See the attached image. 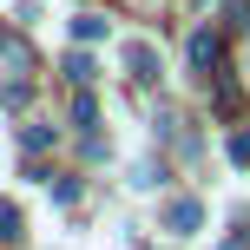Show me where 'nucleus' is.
Masks as SVG:
<instances>
[{
    "instance_id": "nucleus-1",
    "label": "nucleus",
    "mask_w": 250,
    "mask_h": 250,
    "mask_svg": "<svg viewBox=\"0 0 250 250\" xmlns=\"http://www.w3.org/2000/svg\"><path fill=\"white\" fill-rule=\"evenodd\" d=\"M185 60H191V73H198V79H217V73H224V46H217L211 26H198V33H191Z\"/></svg>"
},
{
    "instance_id": "nucleus-2",
    "label": "nucleus",
    "mask_w": 250,
    "mask_h": 250,
    "mask_svg": "<svg viewBox=\"0 0 250 250\" xmlns=\"http://www.w3.org/2000/svg\"><path fill=\"white\" fill-rule=\"evenodd\" d=\"M158 224L171 230V237H198V230H204V204H198V198H171Z\"/></svg>"
},
{
    "instance_id": "nucleus-3",
    "label": "nucleus",
    "mask_w": 250,
    "mask_h": 250,
    "mask_svg": "<svg viewBox=\"0 0 250 250\" xmlns=\"http://www.w3.org/2000/svg\"><path fill=\"white\" fill-rule=\"evenodd\" d=\"M0 66H7V86H20V79L33 73V53H26L20 33H0Z\"/></svg>"
},
{
    "instance_id": "nucleus-4",
    "label": "nucleus",
    "mask_w": 250,
    "mask_h": 250,
    "mask_svg": "<svg viewBox=\"0 0 250 250\" xmlns=\"http://www.w3.org/2000/svg\"><path fill=\"white\" fill-rule=\"evenodd\" d=\"M125 73H132L138 86H151V79H158V46H151V40H132V46H125Z\"/></svg>"
},
{
    "instance_id": "nucleus-5",
    "label": "nucleus",
    "mask_w": 250,
    "mask_h": 250,
    "mask_svg": "<svg viewBox=\"0 0 250 250\" xmlns=\"http://www.w3.org/2000/svg\"><path fill=\"white\" fill-rule=\"evenodd\" d=\"M60 73H66V86H73V92H92L99 66H92V53H86V46H79V53H66V60H60Z\"/></svg>"
},
{
    "instance_id": "nucleus-6",
    "label": "nucleus",
    "mask_w": 250,
    "mask_h": 250,
    "mask_svg": "<svg viewBox=\"0 0 250 250\" xmlns=\"http://www.w3.org/2000/svg\"><path fill=\"white\" fill-rule=\"evenodd\" d=\"M53 145H60L53 125H20V151H26V158H40V151H53Z\"/></svg>"
},
{
    "instance_id": "nucleus-7",
    "label": "nucleus",
    "mask_w": 250,
    "mask_h": 250,
    "mask_svg": "<svg viewBox=\"0 0 250 250\" xmlns=\"http://www.w3.org/2000/svg\"><path fill=\"white\" fill-rule=\"evenodd\" d=\"M73 125H79V138L99 132V99H92V92H73Z\"/></svg>"
},
{
    "instance_id": "nucleus-8",
    "label": "nucleus",
    "mask_w": 250,
    "mask_h": 250,
    "mask_svg": "<svg viewBox=\"0 0 250 250\" xmlns=\"http://www.w3.org/2000/svg\"><path fill=\"white\" fill-rule=\"evenodd\" d=\"M73 40H79V46L105 40V20H99V13H73Z\"/></svg>"
},
{
    "instance_id": "nucleus-9",
    "label": "nucleus",
    "mask_w": 250,
    "mask_h": 250,
    "mask_svg": "<svg viewBox=\"0 0 250 250\" xmlns=\"http://www.w3.org/2000/svg\"><path fill=\"white\" fill-rule=\"evenodd\" d=\"M26 230H20V204H7L0 198V244H20Z\"/></svg>"
},
{
    "instance_id": "nucleus-10",
    "label": "nucleus",
    "mask_w": 250,
    "mask_h": 250,
    "mask_svg": "<svg viewBox=\"0 0 250 250\" xmlns=\"http://www.w3.org/2000/svg\"><path fill=\"white\" fill-rule=\"evenodd\" d=\"M40 178H46L53 204H79V178H53V171H40Z\"/></svg>"
},
{
    "instance_id": "nucleus-11",
    "label": "nucleus",
    "mask_w": 250,
    "mask_h": 250,
    "mask_svg": "<svg viewBox=\"0 0 250 250\" xmlns=\"http://www.w3.org/2000/svg\"><path fill=\"white\" fill-rule=\"evenodd\" d=\"M158 178H165V165H158V158H145V165H132V185H138V191H151V185H158Z\"/></svg>"
},
{
    "instance_id": "nucleus-12",
    "label": "nucleus",
    "mask_w": 250,
    "mask_h": 250,
    "mask_svg": "<svg viewBox=\"0 0 250 250\" xmlns=\"http://www.w3.org/2000/svg\"><path fill=\"white\" fill-rule=\"evenodd\" d=\"M224 151H230V165H250V132H230Z\"/></svg>"
}]
</instances>
